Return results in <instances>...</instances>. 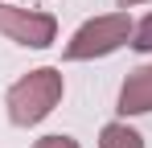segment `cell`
Segmentation results:
<instances>
[{
    "label": "cell",
    "mask_w": 152,
    "mask_h": 148,
    "mask_svg": "<svg viewBox=\"0 0 152 148\" xmlns=\"http://www.w3.org/2000/svg\"><path fill=\"white\" fill-rule=\"evenodd\" d=\"M99 148H144L140 132L127 127V123H107L99 132Z\"/></svg>",
    "instance_id": "5"
},
{
    "label": "cell",
    "mask_w": 152,
    "mask_h": 148,
    "mask_svg": "<svg viewBox=\"0 0 152 148\" xmlns=\"http://www.w3.org/2000/svg\"><path fill=\"white\" fill-rule=\"evenodd\" d=\"M119 111H124V115H144V111H152V66H140V70L127 74L124 91H119Z\"/></svg>",
    "instance_id": "4"
},
{
    "label": "cell",
    "mask_w": 152,
    "mask_h": 148,
    "mask_svg": "<svg viewBox=\"0 0 152 148\" xmlns=\"http://www.w3.org/2000/svg\"><path fill=\"white\" fill-rule=\"evenodd\" d=\"M58 99H62V74L53 66H41V70H29L21 82H12L4 103H8V119L17 127H33L58 107Z\"/></svg>",
    "instance_id": "1"
},
{
    "label": "cell",
    "mask_w": 152,
    "mask_h": 148,
    "mask_svg": "<svg viewBox=\"0 0 152 148\" xmlns=\"http://www.w3.org/2000/svg\"><path fill=\"white\" fill-rule=\"evenodd\" d=\"M33 148H78V140L74 136H41Z\"/></svg>",
    "instance_id": "7"
},
{
    "label": "cell",
    "mask_w": 152,
    "mask_h": 148,
    "mask_svg": "<svg viewBox=\"0 0 152 148\" xmlns=\"http://www.w3.org/2000/svg\"><path fill=\"white\" fill-rule=\"evenodd\" d=\"M132 45L140 49V53H152V17H144V21L136 25V33H132Z\"/></svg>",
    "instance_id": "6"
},
{
    "label": "cell",
    "mask_w": 152,
    "mask_h": 148,
    "mask_svg": "<svg viewBox=\"0 0 152 148\" xmlns=\"http://www.w3.org/2000/svg\"><path fill=\"white\" fill-rule=\"evenodd\" d=\"M119 4H124V8H127V4H140V0H119Z\"/></svg>",
    "instance_id": "8"
},
{
    "label": "cell",
    "mask_w": 152,
    "mask_h": 148,
    "mask_svg": "<svg viewBox=\"0 0 152 148\" xmlns=\"http://www.w3.org/2000/svg\"><path fill=\"white\" fill-rule=\"evenodd\" d=\"M132 33H136V25L127 21V12L95 17V21H86V25L74 33V37H70V45H66V58H70V62L107 58V53H115L119 45H127V41H132Z\"/></svg>",
    "instance_id": "2"
},
{
    "label": "cell",
    "mask_w": 152,
    "mask_h": 148,
    "mask_svg": "<svg viewBox=\"0 0 152 148\" xmlns=\"http://www.w3.org/2000/svg\"><path fill=\"white\" fill-rule=\"evenodd\" d=\"M0 33L12 37L17 45L29 49H45L58 37V21L50 12H33V8H12V4H0Z\"/></svg>",
    "instance_id": "3"
}]
</instances>
